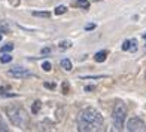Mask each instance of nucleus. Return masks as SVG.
<instances>
[{"mask_svg": "<svg viewBox=\"0 0 146 132\" xmlns=\"http://www.w3.org/2000/svg\"><path fill=\"white\" fill-rule=\"evenodd\" d=\"M40 107H42V102L40 101H35V102H33V107H31V113L37 114L39 111H40Z\"/></svg>", "mask_w": 146, "mask_h": 132, "instance_id": "9d476101", "label": "nucleus"}, {"mask_svg": "<svg viewBox=\"0 0 146 132\" xmlns=\"http://www.w3.org/2000/svg\"><path fill=\"white\" fill-rule=\"evenodd\" d=\"M94 27H96L94 24H90V25H87V27H85V30H87V31H90V30H92Z\"/></svg>", "mask_w": 146, "mask_h": 132, "instance_id": "412c9836", "label": "nucleus"}, {"mask_svg": "<svg viewBox=\"0 0 146 132\" xmlns=\"http://www.w3.org/2000/svg\"><path fill=\"white\" fill-rule=\"evenodd\" d=\"M145 122L140 117H133L127 122V131L130 132H139V131H145Z\"/></svg>", "mask_w": 146, "mask_h": 132, "instance_id": "20e7f679", "label": "nucleus"}, {"mask_svg": "<svg viewBox=\"0 0 146 132\" xmlns=\"http://www.w3.org/2000/svg\"><path fill=\"white\" fill-rule=\"evenodd\" d=\"M11 61H12V56L9 54H6V52H3V55L0 56V62H2V64H8Z\"/></svg>", "mask_w": 146, "mask_h": 132, "instance_id": "9b49d317", "label": "nucleus"}, {"mask_svg": "<svg viewBox=\"0 0 146 132\" xmlns=\"http://www.w3.org/2000/svg\"><path fill=\"white\" fill-rule=\"evenodd\" d=\"M9 74L17 77V79H25V77H31L33 76L30 71L27 68H24V67H14V68H11Z\"/></svg>", "mask_w": 146, "mask_h": 132, "instance_id": "39448f33", "label": "nucleus"}, {"mask_svg": "<svg viewBox=\"0 0 146 132\" xmlns=\"http://www.w3.org/2000/svg\"><path fill=\"white\" fill-rule=\"evenodd\" d=\"M12 49H14V45H12V43H8V45H5V46H3L0 52H2V54H3V52H11Z\"/></svg>", "mask_w": 146, "mask_h": 132, "instance_id": "2eb2a0df", "label": "nucleus"}, {"mask_svg": "<svg viewBox=\"0 0 146 132\" xmlns=\"http://www.w3.org/2000/svg\"><path fill=\"white\" fill-rule=\"evenodd\" d=\"M78 129L81 132H91V131H97L96 126H92L91 123H87L84 120H78Z\"/></svg>", "mask_w": 146, "mask_h": 132, "instance_id": "423d86ee", "label": "nucleus"}, {"mask_svg": "<svg viewBox=\"0 0 146 132\" xmlns=\"http://www.w3.org/2000/svg\"><path fill=\"white\" fill-rule=\"evenodd\" d=\"M0 132H8V125H6L2 116H0Z\"/></svg>", "mask_w": 146, "mask_h": 132, "instance_id": "ddd939ff", "label": "nucleus"}, {"mask_svg": "<svg viewBox=\"0 0 146 132\" xmlns=\"http://www.w3.org/2000/svg\"><path fill=\"white\" fill-rule=\"evenodd\" d=\"M11 3L14 5V6H18L19 5V0H11Z\"/></svg>", "mask_w": 146, "mask_h": 132, "instance_id": "4be33fe9", "label": "nucleus"}, {"mask_svg": "<svg viewBox=\"0 0 146 132\" xmlns=\"http://www.w3.org/2000/svg\"><path fill=\"white\" fill-rule=\"evenodd\" d=\"M92 2H102V0H92Z\"/></svg>", "mask_w": 146, "mask_h": 132, "instance_id": "5701e85b", "label": "nucleus"}, {"mask_svg": "<svg viewBox=\"0 0 146 132\" xmlns=\"http://www.w3.org/2000/svg\"><path fill=\"white\" fill-rule=\"evenodd\" d=\"M6 114H8L12 125H15L18 128H24L27 123V113L21 107H9L6 110Z\"/></svg>", "mask_w": 146, "mask_h": 132, "instance_id": "f03ea898", "label": "nucleus"}, {"mask_svg": "<svg viewBox=\"0 0 146 132\" xmlns=\"http://www.w3.org/2000/svg\"><path fill=\"white\" fill-rule=\"evenodd\" d=\"M130 46H131V40H125L124 45H122V51H128Z\"/></svg>", "mask_w": 146, "mask_h": 132, "instance_id": "a211bd4d", "label": "nucleus"}, {"mask_svg": "<svg viewBox=\"0 0 146 132\" xmlns=\"http://www.w3.org/2000/svg\"><path fill=\"white\" fill-rule=\"evenodd\" d=\"M78 120H84L87 123H91L92 126H96L97 129H100L103 126V117H102V114L98 113L96 108H92V107L84 108L81 113H79Z\"/></svg>", "mask_w": 146, "mask_h": 132, "instance_id": "f257e3e1", "label": "nucleus"}, {"mask_svg": "<svg viewBox=\"0 0 146 132\" xmlns=\"http://www.w3.org/2000/svg\"><path fill=\"white\" fill-rule=\"evenodd\" d=\"M66 6H58V8H55V15H61V14H66Z\"/></svg>", "mask_w": 146, "mask_h": 132, "instance_id": "dca6fc26", "label": "nucleus"}, {"mask_svg": "<svg viewBox=\"0 0 146 132\" xmlns=\"http://www.w3.org/2000/svg\"><path fill=\"white\" fill-rule=\"evenodd\" d=\"M106 56H108L106 51H100V52H97V54L94 55V59L97 62H103V61H106Z\"/></svg>", "mask_w": 146, "mask_h": 132, "instance_id": "1a4fd4ad", "label": "nucleus"}, {"mask_svg": "<svg viewBox=\"0 0 146 132\" xmlns=\"http://www.w3.org/2000/svg\"><path fill=\"white\" fill-rule=\"evenodd\" d=\"M35 16H40V18H49V12H33Z\"/></svg>", "mask_w": 146, "mask_h": 132, "instance_id": "4468645a", "label": "nucleus"}, {"mask_svg": "<svg viewBox=\"0 0 146 132\" xmlns=\"http://www.w3.org/2000/svg\"><path fill=\"white\" fill-rule=\"evenodd\" d=\"M70 46H72V42L70 40H63V42H60L58 48L61 49V51H66V49H69Z\"/></svg>", "mask_w": 146, "mask_h": 132, "instance_id": "f8f14e48", "label": "nucleus"}, {"mask_svg": "<svg viewBox=\"0 0 146 132\" xmlns=\"http://www.w3.org/2000/svg\"><path fill=\"white\" fill-rule=\"evenodd\" d=\"M125 117H127V107L122 104V102H118L113 108V126L116 131H122L124 129V122H125Z\"/></svg>", "mask_w": 146, "mask_h": 132, "instance_id": "7ed1b4c3", "label": "nucleus"}, {"mask_svg": "<svg viewBox=\"0 0 146 132\" xmlns=\"http://www.w3.org/2000/svg\"><path fill=\"white\" fill-rule=\"evenodd\" d=\"M0 40H2V34H0Z\"/></svg>", "mask_w": 146, "mask_h": 132, "instance_id": "b1692460", "label": "nucleus"}, {"mask_svg": "<svg viewBox=\"0 0 146 132\" xmlns=\"http://www.w3.org/2000/svg\"><path fill=\"white\" fill-rule=\"evenodd\" d=\"M45 88H49V89H54V88H55V85H54V83H48V82H46V83H45Z\"/></svg>", "mask_w": 146, "mask_h": 132, "instance_id": "6ab92c4d", "label": "nucleus"}, {"mask_svg": "<svg viewBox=\"0 0 146 132\" xmlns=\"http://www.w3.org/2000/svg\"><path fill=\"white\" fill-rule=\"evenodd\" d=\"M42 68H43V71H51V68H52V65H51V62H48V61H45V62L42 64Z\"/></svg>", "mask_w": 146, "mask_h": 132, "instance_id": "f3484780", "label": "nucleus"}, {"mask_svg": "<svg viewBox=\"0 0 146 132\" xmlns=\"http://www.w3.org/2000/svg\"><path fill=\"white\" fill-rule=\"evenodd\" d=\"M60 65H61V68H64L66 71H70L73 68V65H72V61L69 58H63L61 59V62H60Z\"/></svg>", "mask_w": 146, "mask_h": 132, "instance_id": "0eeeda50", "label": "nucleus"}, {"mask_svg": "<svg viewBox=\"0 0 146 132\" xmlns=\"http://www.w3.org/2000/svg\"><path fill=\"white\" fill-rule=\"evenodd\" d=\"M75 6L76 8H81V9H90V2L88 0H76L75 2Z\"/></svg>", "mask_w": 146, "mask_h": 132, "instance_id": "6e6552de", "label": "nucleus"}, {"mask_svg": "<svg viewBox=\"0 0 146 132\" xmlns=\"http://www.w3.org/2000/svg\"><path fill=\"white\" fill-rule=\"evenodd\" d=\"M42 54H43V55L51 54V48H45V49H42Z\"/></svg>", "mask_w": 146, "mask_h": 132, "instance_id": "aec40b11", "label": "nucleus"}]
</instances>
